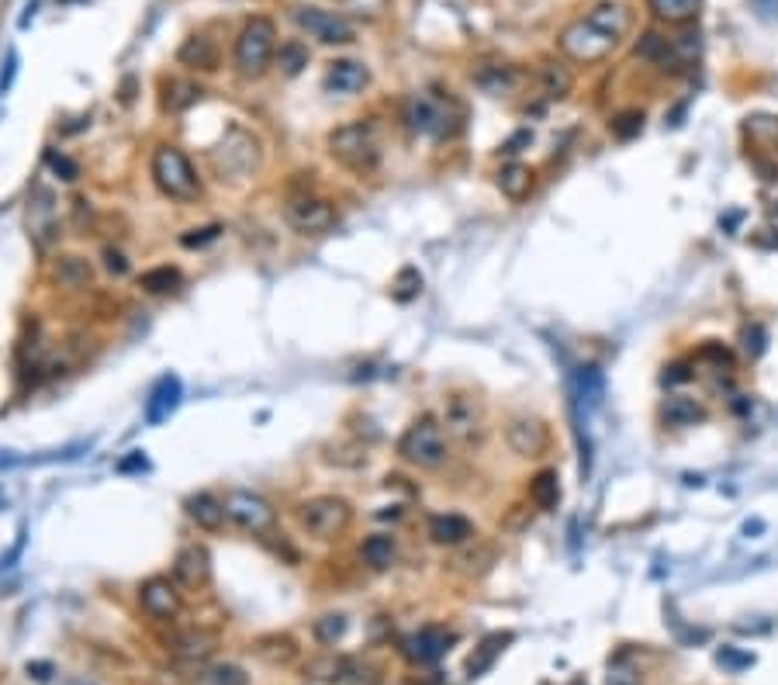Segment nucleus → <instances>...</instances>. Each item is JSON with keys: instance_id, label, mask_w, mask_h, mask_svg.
Returning <instances> with one entry per match:
<instances>
[{"instance_id": "obj_11", "label": "nucleus", "mask_w": 778, "mask_h": 685, "mask_svg": "<svg viewBox=\"0 0 778 685\" xmlns=\"http://www.w3.org/2000/svg\"><path fill=\"white\" fill-rule=\"evenodd\" d=\"M284 218L294 232H301V236H322V232H329L332 225H336V208H332V201L305 191V194L287 198Z\"/></svg>"}, {"instance_id": "obj_36", "label": "nucleus", "mask_w": 778, "mask_h": 685, "mask_svg": "<svg viewBox=\"0 0 778 685\" xmlns=\"http://www.w3.org/2000/svg\"><path fill=\"white\" fill-rule=\"evenodd\" d=\"M256 654H260L263 661H270V665H287V661H294V654H298V644L281 634L260 637V641H256Z\"/></svg>"}, {"instance_id": "obj_29", "label": "nucleus", "mask_w": 778, "mask_h": 685, "mask_svg": "<svg viewBox=\"0 0 778 685\" xmlns=\"http://www.w3.org/2000/svg\"><path fill=\"white\" fill-rule=\"evenodd\" d=\"M664 423L668 426H696L706 419V409L696 402V398H685V395H671L661 409Z\"/></svg>"}, {"instance_id": "obj_37", "label": "nucleus", "mask_w": 778, "mask_h": 685, "mask_svg": "<svg viewBox=\"0 0 778 685\" xmlns=\"http://www.w3.org/2000/svg\"><path fill=\"white\" fill-rule=\"evenodd\" d=\"M274 63H277V70H281L284 77H298V73L308 66V49H305V45H301L298 39L281 42V49H277Z\"/></svg>"}, {"instance_id": "obj_19", "label": "nucleus", "mask_w": 778, "mask_h": 685, "mask_svg": "<svg viewBox=\"0 0 778 685\" xmlns=\"http://www.w3.org/2000/svg\"><path fill=\"white\" fill-rule=\"evenodd\" d=\"M180 398H184V385H180V378L177 374H163L146 398V423L163 426L166 419L180 409Z\"/></svg>"}, {"instance_id": "obj_10", "label": "nucleus", "mask_w": 778, "mask_h": 685, "mask_svg": "<svg viewBox=\"0 0 778 685\" xmlns=\"http://www.w3.org/2000/svg\"><path fill=\"white\" fill-rule=\"evenodd\" d=\"M291 21L308 35V39L322 42V45H350L357 39L353 32V21L339 11H326V7H291Z\"/></svg>"}, {"instance_id": "obj_44", "label": "nucleus", "mask_w": 778, "mask_h": 685, "mask_svg": "<svg viewBox=\"0 0 778 685\" xmlns=\"http://www.w3.org/2000/svg\"><path fill=\"white\" fill-rule=\"evenodd\" d=\"M422 291V274L415 267H405L402 274H398L395 288H391V295H395L398 301H412L415 295Z\"/></svg>"}, {"instance_id": "obj_34", "label": "nucleus", "mask_w": 778, "mask_h": 685, "mask_svg": "<svg viewBox=\"0 0 778 685\" xmlns=\"http://www.w3.org/2000/svg\"><path fill=\"white\" fill-rule=\"evenodd\" d=\"M336 4H339V14H346L353 21H364V25L388 18L391 11V0H336Z\"/></svg>"}, {"instance_id": "obj_18", "label": "nucleus", "mask_w": 778, "mask_h": 685, "mask_svg": "<svg viewBox=\"0 0 778 685\" xmlns=\"http://www.w3.org/2000/svg\"><path fill=\"white\" fill-rule=\"evenodd\" d=\"M173 578L184 589H205L211 582V554L205 544H187L173 557Z\"/></svg>"}, {"instance_id": "obj_20", "label": "nucleus", "mask_w": 778, "mask_h": 685, "mask_svg": "<svg viewBox=\"0 0 778 685\" xmlns=\"http://www.w3.org/2000/svg\"><path fill=\"white\" fill-rule=\"evenodd\" d=\"M505 440L519 457H540L547 450V426L533 416H516L505 429Z\"/></svg>"}, {"instance_id": "obj_8", "label": "nucleus", "mask_w": 778, "mask_h": 685, "mask_svg": "<svg viewBox=\"0 0 778 685\" xmlns=\"http://www.w3.org/2000/svg\"><path fill=\"white\" fill-rule=\"evenodd\" d=\"M298 523L308 537L336 540L350 530L353 509H350V502L339 499V495H315V499H305L298 506Z\"/></svg>"}, {"instance_id": "obj_6", "label": "nucleus", "mask_w": 778, "mask_h": 685, "mask_svg": "<svg viewBox=\"0 0 778 685\" xmlns=\"http://www.w3.org/2000/svg\"><path fill=\"white\" fill-rule=\"evenodd\" d=\"M398 457L419 471H436L447 464V433L436 416H419L398 440Z\"/></svg>"}, {"instance_id": "obj_5", "label": "nucleus", "mask_w": 778, "mask_h": 685, "mask_svg": "<svg viewBox=\"0 0 778 685\" xmlns=\"http://www.w3.org/2000/svg\"><path fill=\"white\" fill-rule=\"evenodd\" d=\"M149 173H153L156 187H160L166 198L180 201V205H194V201H201V194H205L191 156H187L180 146H156L153 160H149Z\"/></svg>"}, {"instance_id": "obj_23", "label": "nucleus", "mask_w": 778, "mask_h": 685, "mask_svg": "<svg viewBox=\"0 0 778 685\" xmlns=\"http://www.w3.org/2000/svg\"><path fill=\"white\" fill-rule=\"evenodd\" d=\"M184 509H187V516L198 523V530H208V533H215V530H222V523H225V506H222V499L218 495H211V492H194V495H187L184 499Z\"/></svg>"}, {"instance_id": "obj_21", "label": "nucleus", "mask_w": 778, "mask_h": 685, "mask_svg": "<svg viewBox=\"0 0 778 685\" xmlns=\"http://www.w3.org/2000/svg\"><path fill=\"white\" fill-rule=\"evenodd\" d=\"M447 433L457 436L460 443H471L481 433V412L474 405V398L467 395L447 398Z\"/></svg>"}, {"instance_id": "obj_25", "label": "nucleus", "mask_w": 778, "mask_h": 685, "mask_svg": "<svg viewBox=\"0 0 778 685\" xmlns=\"http://www.w3.org/2000/svg\"><path fill=\"white\" fill-rule=\"evenodd\" d=\"M52 281L63 291H87L90 281H94V270L83 257H59L56 267H52Z\"/></svg>"}, {"instance_id": "obj_1", "label": "nucleus", "mask_w": 778, "mask_h": 685, "mask_svg": "<svg viewBox=\"0 0 778 685\" xmlns=\"http://www.w3.org/2000/svg\"><path fill=\"white\" fill-rule=\"evenodd\" d=\"M633 28V11L623 0H602L592 11H585L581 18H574L561 35H557V49L564 59L581 66L602 63L606 56H613L619 42L630 35Z\"/></svg>"}, {"instance_id": "obj_50", "label": "nucleus", "mask_w": 778, "mask_h": 685, "mask_svg": "<svg viewBox=\"0 0 778 685\" xmlns=\"http://www.w3.org/2000/svg\"><path fill=\"white\" fill-rule=\"evenodd\" d=\"M14 73H18V52H7V70L0 73V94H7V90H11Z\"/></svg>"}, {"instance_id": "obj_42", "label": "nucleus", "mask_w": 778, "mask_h": 685, "mask_svg": "<svg viewBox=\"0 0 778 685\" xmlns=\"http://www.w3.org/2000/svg\"><path fill=\"white\" fill-rule=\"evenodd\" d=\"M45 167H49L52 177L63 180V184H73L80 177V163L70 160L66 153H59V149H45Z\"/></svg>"}, {"instance_id": "obj_7", "label": "nucleus", "mask_w": 778, "mask_h": 685, "mask_svg": "<svg viewBox=\"0 0 778 685\" xmlns=\"http://www.w3.org/2000/svg\"><path fill=\"white\" fill-rule=\"evenodd\" d=\"M208 160H211V167H215L218 180L239 184V180L253 177L256 167H260V142L243 129H229L218 146L208 149Z\"/></svg>"}, {"instance_id": "obj_46", "label": "nucleus", "mask_w": 778, "mask_h": 685, "mask_svg": "<svg viewBox=\"0 0 778 685\" xmlns=\"http://www.w3.org/2000/svg\"><path fill=\"white\" fill-rule=\"evenodd\" d=\"M115 471H118V474H128V471H149V461H146V454H142V450H132V454L122 457V461L115 464Z\"/></svg>"}, {"instance_id": "obj_32", "label": "nucleus", "mask_w": 778, "mask_h": 685, "mask_svg": "<svg viewBox=\"0 0 778 685\" xmlns=\"http://www.w3.org/2000/svg\"><path fill=\"white\" fill-rule=\"evenodd\" d=\"M360 557H364L370 568H377V571L391 568V564H395V557H398L395 537H388V533H374V537L364 540V547H360Z\"/></svg>"}, {"instance_id": "obj_2", "label": "nucleus", "mask_w": 778, "mask_h": 685, "mask_svg": "<svg viewBox=\"0 0 778 685\" xmlns=\"http://www.w3.org/2000/svg\"><path fill=\"white\" fill-rule=\"evenodd\" d=\"M402 122L412 135L429 142H447L464 129V104L443 90H415L405 97Z\"/></svg>"}, {"instance_id": "obj_41", "label": "nucleus", "mask_w": 778, "mask_h": 685, "mask_svg": "<svg viewBox=\"0 0 778 685\" xmlns=\"http://www.w3.org/2000/svg\"><path fill=\"white\" fill-rule=\"evenodd\" d=\"M312 630H315V641H319L322 647H332L336 641H343V634H346V616H339V613L319 616Z\"/></svg>"}, {"instance_id": "obj_12", "label": "nucleus", "mask_w": 778, "mask_h": 685, "mask_svg": "<svg viewBox=\"0 0 778 685\" xmlns=\"http://www.w3.org/2000/svg\"><path fill=\"white\" fill-rule=\"evenodd\" d=\"M308 679L326 685H381V672L360 658H315L308 665Z\"/></svg>"}, {"instance_id": "obj_43", "label": "nucleus", "mask_w": 778, "mask_h": 685, "mask_svg": "<svg viewBox=\"0 0 778 685\" xmlns=\"http://www.w3.org/2000/svg\"><path fill=\"white\" fill-rule=\"evenodd\" d=\"M205 685H249V679L239 665H215L205 672Z\"/></svg>"}, {"instance_id": "obj_26", "label": "nucleus", "mask_w": 778, "mask_h": 685, "mask_svg": "<svg viewBox=\"0 0 778 685\" xmlns=\"http://www.w3.org/2000/svg\"><path fill=\"white\" fill-rule=\"evenodd\" d=\"M498 191L509 201H526L533 191V170L526 163H509L498 170Z\"/></svg>"}, {"instance_id": "obj_35", "label": "nucleus", "mask_w": 778, "mask_h": 685, "mask_svg": "<svg viewBox=\"0 0 778 685\" xmlns=\"http://www.w3.org/2000/svg\"><path fill=\"white\" fill-rule=\"evenodd\" d=\"M530 502L536 509H554L561 502V478L557 471H540L530 481Z\"/></svg>"}, {"instance_id": "obj_16", "label": "nucleus", "mask_w": 778, "mask_h": 685, "mask_svg": "<svg viewBox=\"0 0 778 685\" xmlns=\"http://www.w3.org/2000/svg\"><path fill=\"white\" fill-rule=\"evenodd\" d=\"M218 647V634L208 627H187L177 630V634L166 637V651L180 661V665H201L215 654Z\"/></svg>"}, {"instance_id": "obj_47", "label": "nucleus", "mask_w": 778, "mask_h": 685, "mask_svg": "<svg viewBox=\"0 0 778 685\" xmlns=\"http://www.w3.org/2000/svg\"><path fill=\"white\" fill-rule=\"evenodd\" d=\"M744 350L751 353V357H758L761 350H765V329L761 326H751V329H744Z\"/></svg>"}, {"instance_id": "obj_38", "label": "nucleus", "mask_w": 778, "mask_h": 685, "mask_svg": "<svg viewBox=\"0 0 778 685\" xmlns=\"http://www.w3.org/2000/svg\"><path fill=\"white\" fill-rule=\"evenodd\" d=\"M516 73L509 70V66H488L485 73H478V84L488 90L492 97H502V94H509L512 87H516Z\"/></svg>"}, {"instance_id": "obj_31", "label": "nucleus", "mask_w": 778, "mask_h": 685, "mask_svg": "<svg viewBox=\"0 0 778 685\" xmlns=\"http://www.w3.org/2000/svg\"><path fill=\"white\" fill-rule=\"evenodd\" d=\"M571 87H574V77H571L568 66L547 63L540 70V94L547 97V101H564V97L571 94Z\"/></svg>"}, {"instance_id": "obj_27", "label": "nucleus", "mask_w": 778, "mask_h": 685, "mask_svg": "<svg viewBox=\"0 0 778 685\" xmlns=\"http://www.w3.org/2000/svg\"><path fill=\"white\" fill-rule=\"evenodd\" d=\"M647 11L664 25H689L702 11V0H647Z\"/></svg>"}, {"instance_id": "obj_22", "label": "nucleus", "mask_w": 778, "mask_h": 685, "mask_svg": "<svg viewBox=\"0 0 778 685\" xmlns=\"http://www.w3.org/2000/svg\"><path fill=\"white\" fill-rule=\"evenodd\" d=\"M429 537H433V544H440V547L467 544V540L474 537V523L460 513H440L429 519Z\"/></svg>"}, {"instance_id": "obj_17", "label": "nucleus", "mask_w": 778, "mask_h": 685, "mask_svg": "<svg viewBox=\"0 0 778 685\" xmlns=\"http://www.w3.org/2000/svg\"><path fill=\"white\" fill-rule=\"evenodd\" d=\"M322 87H326V94H332V97L364 94L370 87L367 63H360V59H336V63H329L326 77H322Z\"/></svg>"}, {"instance_id": "obj_39", "label": "nucleus", "mask_w": 778, "mask_h": 685, "mask_svg": "<svg viewBox=\"0 0 778 685\" xmlns=\"http://www.w3.org/2000/svg\"><path fill=\"white\" fill-rule=\"evenodd\" d=\"M609 132L616 135L619 142H630L644 132V111H619V115L609 118Z\"/></svg>"}, {"instance_id": "obj_30", "label": "nucleus", "mask_w": 778, "mask_h": 685, "mask_svg": "<svg viewBox=\"0 0 778 685\" xmlns=\"http://www.w3.org/2000/svg\"><path fill=\"white\" fill-rule=\"evenodd\" d=\"M505 644H512V634H488L485 641H481L478 651L467 658V675L471 679H478V675H485L488 668L495 665V658L505 651Z\"/></svg>"}, {"instance_id": "obj_48", "label": "nucleus", "mask_w": 778, "mask_h": 685, "mask_svg": "<svg viewBox=\"0 0 778 685\" xmlns=\"http://www.w3.org/2000/svg\"><path fill=\"white\" fill-rule=\"evenodd\" d=\"M716 661H720V665H730V668H747V665H754V654H734L727 647V651L716 654Z\"/></svg>"}, {"instance_id": "obj_45", "label": "nucleus", "mask_w": 778, "mask_h": 685, "mask_svg": "<svg viewBox=\"0 0 778 685\" xmlns=\"http://www.w3.org/2000/svg\"><path fill=\"white\" fill-rule=\"evenodd\" d=\"M218 236H222V225H205V229H191L187 236H180V243H184L187 250H194V246L215 243Z\"/></svg>"}, {"instance_id": "obj_40", "label": "nucleus", "mask_w": 778, "mask_h": 685, "mask_svg": "<svg viewBox=\"0 0 778 685\" xmlns=\"http://www.w3.org/2000/svg\"><path fill=\"white\" fill-rule=\"evenodd\" d=\"M606 685H640V668L630 654H619V658L609 661L606 672Z\"/></svg>"}, {"instance_id": "obj_15", "label": "nucleus", "mask_w": 778, "mask_h": 685, "mask_svg": "<svg viewBox=\"0 0 778 685\" xmlns=\"http://www.w3.org/2000/svg\"><path fill=\"white\" fill-rule=\"evenodd\" d=\"M453 641H457V637H453L450 630L422 627V630H415V634L402 637V641H398V651H402V658L409 661V665L426 668V665H436V661L450 651Z\"/></svg>"}, {"instance_id": "obj_14", "label": "nucleus", "mask_w": 778, "mask_h": 685, "mask_svg": "<svg viewBox=\"0 0 778 685\" xmlns=\"http://www.w3.org/2000/svg\"><path fill=\"white\" fill-rule=\"evenodd\" d=\"M139 606L149 620L156 623H173L184 609V599H180V589L163 575H153L139 585Z\"/></svg>"}, {"instance_id": "obj_9", "label": "nucleus", "mask_w": 778, "mask_h": 685, "mask_svg": "<svg viewBox=\"0 0 778 685\" xmlns=\"http://www.w3.org/2000/svg\"><path fill=\"white\" fill-rule=\"evenodd\" d=\"M225 519L236 523L239 530L253 533V537H267L277 530V509L263 499L260 492H249V488H229L222 499Z\"/></svg>"}, {"instance_id": "obj_51", "label": "nucleus", "mask_w": 778, "mask_h": 685, "mask_svg": "<svg viewBox=\"0 0 778 685\" xmlns=\"http://www.w3.org/2000/svg\"><path fill=\"white\" fill-rule=\"evenodd\" d=\"M568 685H588V682H585V679H571Z\"/></svg>"}, {"instance_id": "obj_49", "label": "nucleus", "mask_w": 778, "mask_h": 685, "mask_svg": "<svg viewBox=\"0 0 778 685\" xmlns=\"http://www.w3.org/2000/svg\"><path fill=\"white\" fill-rule=\"evenodd\" d=\"M104 267H108V270H111V274H115V277L128 274V260H125V257H122V253H118V250H111V246H108V250H104Z\"/></svg>"}, {"instance_id": "obj_33", "label": "nucleus", "mask_w": 778, "mask_h": 685, "mask_svg": "<svg viewBox=\"0 0 778 685\" xmlns=\"http://www.w3.org/2000/svg\"><path fill=\"white\" fill-rule=\"evenodd\" d=\"M180 284H184V274H180L177 267H170V263L139 274V288L146 291V295H170V291H177Z\"/></svg>"}, {"instance_id": "obj_3", "label": "nucleus", "mask_w": 778, "mask_h": 685, "mask_svg": "<svg viewBox=\"0 0 778 685\" xmlns=\"http://www.w3.org/2000/svg\"><path fill=\"white\" fill-rule=\"evenodd\" d=\"M326 146L332 160L350 173H357V177L374 173L377 163H381V129H377V122H364L360 118V122L339 125V129L329 132Z\"/></svg>"}, {"instance_id": "obj_13", "label": "nucleus", "mask_w": 778, "mask_h": 685, "mask_svg": "<svg viewBox=\"0 0 778 685\" xmlns=\"http://www.w3.org/2000/svg\"><path fill=\"white\" fill-rule=\"evenodd\" d=\"M28 236H32V243L39 246V250L45 253L52 243L59 239V212H56V194L49 191L45 184L35 187L32 194H28Z\"/></svg>"}, {"instance_id": "obj_4", "label": "nucleus", "mask_w": 778, "mask_h": 685, "mask_svg": "<svg viewBox=\"0 0 778 685\" xmlns=\"http://www.w3.org/2000/svg\"><path fill=\"white\" fill-rule=\"evenodd\" d=\"M277 56V25L263 14L249 18L232 45V70L239 80H260Z\"/></svg>"}, {"instance_id": "obj_28", "label": "nucleus", "mask_w": 778, "mask_h": 685, "mask_svg": "<svg viewBox=\"0 0 778 685\" xmlns=\"http://www.w3.org/2000/svg\"><path fill=\"white\" fill-rule=\"evenodd\" d=\"M201 84H194V80H163V108L173 111V115H180V111H187L191 104L201 101Z\"/></svg>"}, {"instance_id": "obj_24", "label": "nucleus", "mask_w": 778, "mask_h": 685, "mask_svg": "<svg viewBox=\"0 0 778 685\" xmlns=\"http://www.w3.org/2000/svg\"><path fill=\"white\" fill-rule=\"evenodd\" d=\"M177 63L187 66V70H201L211 73L218 70V45L208 39V35H191L177 52Z\"/></svg>"}]
</instances>
